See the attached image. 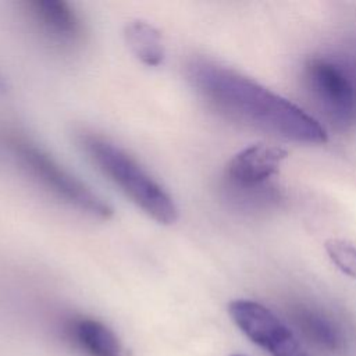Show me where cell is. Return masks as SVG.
Masks as SVG:
<instances>
[{"instance_id":"obj_1","label":"cell","mask_w":356,"mask_h":356,"mask_svg":"<svg viewBox=\"0 0 356 356\" xmlns=\"http://www.w3.org/2000/svg\"><path fill=\"white\" fill-rule=\"evenodd\" d=\"M185 75L195 92L228 118L295 142L327 140L324 128L302 108L228 67L195 57Z\"/></svg>"},{"instance_id":"obj_2","label":"cell","mask_w":356,"mask_h":356,"mask_svg":"<svg viewBox=\"0 0 356 356\" xmlns=\"http://www.w3.org/2000/svg\"><path fill=\"white\" fill-rule=\"evenodd\" d=\"M78 142L89 160L145 214L163 225L178 220L172 196L122 147L92 132H82Z\"/></svg>"},{"instance_id":"obj_3","label":"cell","mask_w":356,"mask_h":356,"mask_svg":"<svg viewBox=\"0 0 356 356\" xmlns=\"http://www.w3.org/2000/svg\"><path fill=\"white\" fill-rule=\"evenodd\" d=\"M4 142L26 172L56 197L99 220H108L113 216V207L102 196L60 165L36 143L17 132H6Z\"/></svg>"},{"instance_id":"obj_4","label":"cell","mask_w":356,"mask_h":356,"mask_svg":"<svg viewBox=\"0 0 356 356\" xmlns=\"http://www.w3.org/2000/svg\"><path fill=\"white\" fill-rule=\"evenodd\" d=\"M307 79L327 115L346 128L356 121V92L348 76L332 63L313 60L307 64Z\"/></svg>"},{"instance_id":"obj_5","label":"cell","mask_w":356,"mask_h":356,"mask_svg":"<svg viewBox=\"0 0 356 356\" xmlns=\"http://www.w3.org/2000/svg\"><path fill=\"white\" fill-rule=\"evenodd\" d=\"M24 6L36 31L51 44L74 50L85 42V25L79 14L67 1L29 0Z\"/></svg>"},{"instance_id":"obj_6","label":"cell","mask_w":356,"mask_h":356,"mask_svg":"<svg viewBox=\"0 0 356 356\" xmlns=\"http://www.w3.org/2000/svg\"><path fill=\"white\" fill-rule=\"evenodd\" d=\"M228 313L252 342L268 352L293 335L270 309L257 302L235 299L228 305Z\"/></svg>"},{"instance_id":"obj_7","label":"cell","mask_w":356,"mask_h":356,"mask_svg":"<svg viewBox=\"0 0 356 356\" xmlns=\"http://www.w3.org/2000/svg\"><path fill=\"white\" fill-rule=\"evenodd\" d=\"M286 159L282 147L253 145L236 153L227 165V178L239 186H250L274 175Z\"/></svg>"},{"instance_id":"obj_8","label":"cell","mask_w":356,"mask_h":356,"mask_svg":"<svg viewBox=\"0 0 356 356\" xmlns=\"http://www.w3.org/2000/svg\"><path fill=\"white\" fill-rule=\"evenodd\" d=\"M67 331L86 356H122V346L115 332L96 318L75 317L68 321Z\"/></svg>"},{"instance_id":"obj_9","label":"cell","mask_w":356,"mask_h":356,"mask_svg":"<svg viewBox=\"0 0 356 356\" xmlns=\"http://www.w3.org/2000/svg\"><path fill=\"white\" fill-rule=\"evenodd\" d=\"M124 39L131 53L147 67H159L165 57L161 33L143 19H132L124 28Z\"/></svg>"},{"instance_id":"obj_10","label":"cell","mask_w":356,"mask_h":356,"mask_svg":"<svg viewBox=\"0 0 356 356\" xmlns=\"http://www.w3.org/2000/svg\"><path fill=\"white\" fill-rule=\"evenodd\" d=\"M296 321L305 335L320 346L328 350H338L343 346L339 330L320 313L300 309L296 313Z\"/></svg>"},{"instance_id":"obj_11","label":"cell","mask_w":356,"mask_h":356,"mask_svg":"<svg viewBox=\"0 0 356 356\" xmlns=\"http://www.w3.org/2000/svg\"><path fill=\"white\" fill-rule=\"evenodd\" d=\"M325 250L343 274L356 278V246L353 243L343 239H328Z\"/></svg>"},{"instance_id":"obj_12","label":"cell","mask_w":356,"mask_h":356,"mask_svg":"<svg viewBox=\"0 0 356 356\" xmlns=\"http://www.w3.org/2000/svg\"><path fill=\"white\" fill-rule=\"evenodd\" d=\"M7 82L4 79V76L0 74V93H6L7 92Z\"/></svg>"},{"instance_id":"obj_13","label":"cell","mask_w":356,"mask_h":356,"mask_svg":"<svg viewBox=\"0 0 356 356\" xmlns=\"http://www.w3.org/2000/svg\"><path fill=\"white\" fill-rule=\"evenodd\" d=\"M232 356H243V355H232Z\"/></svg>"}]
</instances>
